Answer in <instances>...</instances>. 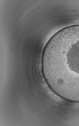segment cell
Returning a JSON list of instances; mask_svg holds the SVG:
<instances>
[{
    "label": "cell",
    "instance_id": "obj_1",
    "mask_svg": "<svg viewBox=\"0 0 79 126\" xmlns=\"http://www.w3.org/2000/svg\"><path fill=\"white\" fill-rule=\"evenodd\" d=\"M48 63L55 84L79 95V41L49 51Z\"/></svg>",
    "mask_w": 79,
    "mask_h": 126
}]
</instances>
